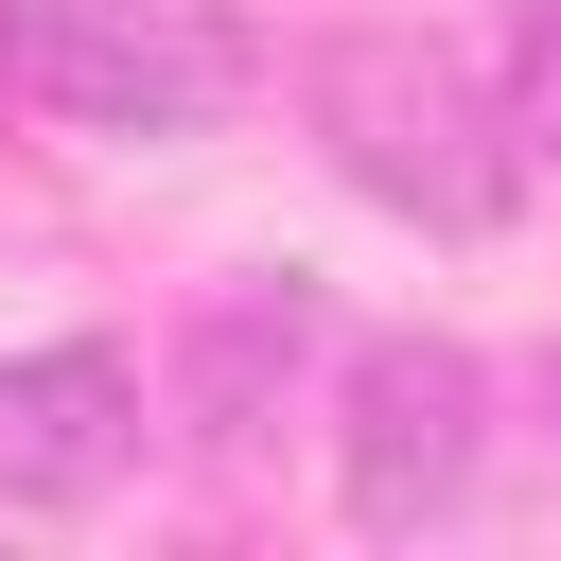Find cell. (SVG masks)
Listing matches in <instances>:
<instances>
[{
    "instance_id": "cell-1",
    "label": "cell",
    "mask_w": 561,
    "mask_h": 561,
    "mask_svg": "<svg viewBox=\"0 0 561 561\" xmlns=\"http://www.w3.org/2000/svg\"><path fill=\"white\" fill-rule=\"evenodd\" d=\"M298 105H316L333 175H351L368 210L438 228V245H491V228L526 210V123H508V105H491L438 35L351 18V35H316V53H298Z\"/></svg>"
},
{
    "instance_id": "cell-4",
    "label": "cell",
    "mask_w": 561,
    "mask_h": 561,
    "mask_svg": "<svg viewBox=\"0 0 561 561\" xmlns=\"http://www.w3.org/2000/svg\"><path fill=\"white\" fill-rule=\"evenodd\" d=\"M123 456H140V368L105 333L0 351V508H88L123 491Z\"/></svg>"
},
{
    "instance_id": "cell-2",
    "label": "cell",
    "mask_w": 561,
    "mask_h": 561,
    "mask_svg": "<svg viewBox=\"0 0 561 561\" xmlns=\"http://www.w3.org/2000/svg\"><path fill=\"white\" fill-rule=\"evenodd\" d=\"M0 88L70 140H193L263 88L245 0H0Z\"/></svg>"
},
{
    "instance_id": "cell-6",
    "label": "cell",
    "mask_w": 561,
    "mask_h": 561,
    "mask_svg": "<svg viewBox=\"0 0 561 561\" xmlns=\"http://www.w3.org/2000/svg\"><path fill=\"white\" fill-rule=\"evenodd\" d=\"M508 123H526V158H561V0H526V53H508Z\"/></svg>"
},
{
    "instance_id": "cell-7",
    "label": "cell",
    "mask_w": 561,
    "mask_h": 561,
    "mask_svg": "<svg viewBox=\"0 0 561 561\" xmlns=\"http://www.w3.org/2000/svg\"><path fill=\"white\" fill-rule=\"evenodd\" d=\"M543 403H561V368H543Z\"/></svg>"
},
{
    "instance_id": "cell-3",
    "label": "cell",
    "mask_w": 561,
    "mask_h": 561,
    "mask_svg": "<svg viewBox=\"0 0 561 561\" xmlns=\"http://www.w3.org/2000/svg\"><path fill=\"white\" fill-rule=\"evenodd\" d=\"M473 473H491V368H473L456 333H368V351H351V421H333L351 526H368V543H421V526L473 508Z\"/></svg>"
},
{
    "instance_id": "cell-5",
    "label": "cell",
    "mask_w": 561,
    "mask_h": 561,
    "mask_svg": "<svg viewBox=\"0 0 561 561\" xmlns=\"http://www.w3.org/2000/svg\"><path fill=\"white\" fill-rule=\"evenodd\" d=\"M333 316H316V280H228L210 316H193V368H175V421L210 438V456H245L263 438V403L298 386V351H316Z\"/></svg>"
}]
</instances>
